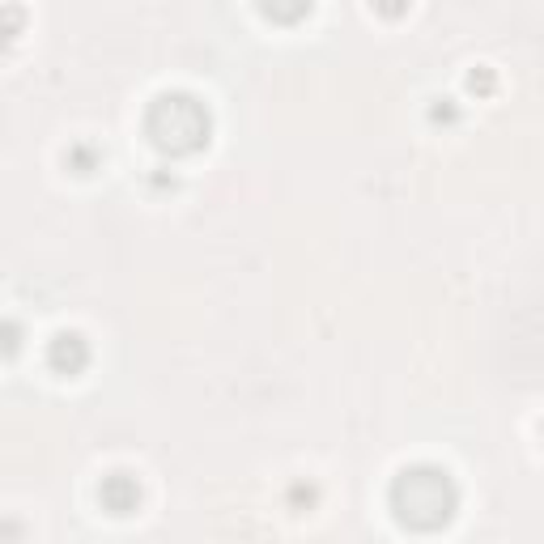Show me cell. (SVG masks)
<instances>
[{"instance_id":"6da1fadb","label":"cell","mask_w":544,"mask_h":544,"mask_svg":"<svg viewBox=\"0 0 544 544\" xmlns=\"http://www.w3.org/2000/svg\"><path fill=\"white\" fill-rule=\"evenodd\" d=\"M391 515L408 532H442L459 510V485L438 464H408L387 489Z\"/></svg>"},{"instance_id":"7a4b0ae2","label":"cell","mask_w":544,"mask_h":544,"mask_svg":"<svg viewBox=\"0 0 544 544\" xmlns=\"http://www.w3.org/2000/svg\"><path fill=\"white\" fill-rule=\"evenodd\" d=\"M145 136L153 141L158 153L170 158H187V153H200L213 136V115L209 107L187 94V90H162L149 102L145 111Z\"/></svg>"},{"instance_id":"3957f363","label":"cell","mask_w":544,"mask_h":544,"mask_svg":"<svg viewBox=\"0 0 544 544\" xmlns=\"http://www.w3.org/2000/svg\"><path fill=\"white\" fill-rule=\"evenodd\" d=\"M47 366L56 374H81L85 366H90V340H85L81 332H56L47 340Z\"/></svg>"},{"instance_id":"277c9868","label":"cell","mask_w":544,"mask_h":544,"mask_svg":"<svg viewBox=\"0 0 544 544\" xmlns=\"http://www.w3.org/2000/svg\"><path fill=\"white\" fill-rule=\"evenodd\" d=\"M98 502H102V510H107V515H132V510L141 506V481H136L132 472H111V476H102Z\"/></svg>"},{"instance_id":"5b68a950","label":"cell","mask_w":544,"mask_h":544,"mask_svg":"<svg viewBox=\"0 0 544 544\" xmlns=\"http://www.w3.org/2000/svg\"><path fill=\"white\" fill-rule=\"evenodd\" d=\"M64 162H68V170H73V175H94L98 162H102V153H98L94 145H73V149L64 153Z\"/></svg>"},{"instance_id":"8992f818","label":"cell","mask_w":544,"mask_h":544,"mask_svg":"<svg viewBox=\"0 0 544 544\" xmlns=\"http://www.w3.org/2000/svg\"><path fill=\"white\" fill-rule=\"evenodd\" d=\"M22 323H13V319H0V357H13L17 349H22Z\"/></svg>"},{"instance_id":"52a82bcc","label":"cell","mask_w":544,"mask_h":544,"mask_svg":"<svg viewBox=\"0 0 544 544\" xmlns=\"http://www.w3.org/2000/svg\"><path fill=\"white\" fill-rule=\"evenodd\" d=\"M260 13L264 17H277V22H294V17L311 13V5H306V0H302V5H260Z\"/></svg>"},{"instance_id":"ba28073f","label":"cell","mask_w":544,"mask_h":544,"mask_svg":"<svg viewBox=\"0 0 544 544\" xmlns=\"http://www.w3.org/2000/svg\"><path fill=\"white\" fill-rule=\"evenodd\" d=\"M468 85L476 94H493V85H498V81H493L489 68H476V73H468Z\"/></svg>"},{"instance_id":"9c48e42d","label":"cell","mask_w":544,"mask_h":544,"mask_svg":"<svg viewBox=\"0 0 544 544\" xmlns=\"http://www.w3.org/2000/svg\"><path fill=\"white\" fill-rule=\"evenodd\" d=\"M430 119H434V124H455V119H459L455 102H451V98H442V107H434V111H430Z\"/></svg>"},{"instance_id":"30bf717a","label":"cell","mask_w":544,"mask_h":544,"mask_svg":"<svg viewBox=\"0 0 544 544\" xmlns=\"http://www.w3.org/2000/svg\"><path fill=\"white\" fill-rule=\"evenodd\" d=\"M17 22H22V9H5V22H0V39H13L9 30H13Z\"/></svg>"}]
</instances>
